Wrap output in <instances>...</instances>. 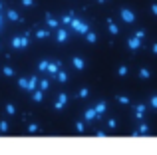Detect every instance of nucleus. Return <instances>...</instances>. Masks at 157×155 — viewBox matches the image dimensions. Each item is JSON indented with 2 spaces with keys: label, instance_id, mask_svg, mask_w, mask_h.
Masks as SVG:
<instances>
[{
  "label": "nucleus",
  "instance_id": "obj_10",
  "mask_svg": "<svg viewBox=\"0 0 157 155\" xmlns=\"http://www.w3.org/2000/svg\"><path fill=\"white\" fill-rule=\"evenodd\" d=\"M66 102H68V96H64V94H62V96H60V100H58V104H56V110H62Z\"/></svg>",
  "mask_w": 157,
  "mask_h": 155
},
{
  "label": "nucleus",
  "instance_id": "obj_2",
  "mask_svg": "<svg viewBox=\"0 0 157 155\" xmlns=\"http://www.w3.org/2000/svg\"><path fill=\"white\" fill-rule=\"evenodd\" d=\"M72 28L76 32H80V34H86L88 32V24H84L80 18H72Z\"/></svg>",
  "mask_w": 157,
  "mask_h": 155
},
{
  "label": "nucleus",
  "instance_id": "obj_3",
  "mask_svg": "<svg viewBox=\"0 0 157 155\" xmlns=\"http://www.w3.org/2000/svg\"><path fill=\"white\" fill-rule=\"evenodd\" d=\"M12 46L14 48H26L28 46V34H24L22 38H14L12 40Z\"/></svg>",
  "mask_w": 157,
  "mask_h": 155
},
{
  "label": "nucleus",
  "instance_id": "obj_12",
  "mask_svg": "<svg viewBox=\"0 0 157 155\" xmlns=\"http://www.w3.org/2000/svg\"><path fill=\"white\" fill-rule=\"evenodd\" d=\"M108 26H110V32H112L114 36H116V34H118V32H119V30H118V26H116V24H114V22H112L110 18H108Z\"/></svg>",
  "mask_w": 157,
  "mask_h": 155
},
{
  "label": "nucleus",
  "instance_id": "obj_7",
  "mask_svg": "<svg viewBox=\"0 0 157 155\" xmlns=\"http://www.w3.org/2000/svg\"><path fill=\"white\" fill-rule=\"evenodd\" d=\"M94 110L98 112V117H100V116H104V114H106V110H108V106H106V102H100V104H98V106H96Z\"/></svg>",
  "mask_w": 157,
  "mask_h": 155
},
{
  "label": "nucleus",
  "instance_id": "obj_29",
  "mask_svg": "<svg viewBox=\"0 0 157 155\" xmlns=\"http://www.w3.org/2000/svg\"><path fill=\"white\" fill-rule=\"evenodd\" d=\"M34 100H36V102L42 100V92H36V94H34Z\"/></svg>",
  "mask_w": 157,
  "mask_h": 155
},
{
  "label": "nucleus",
  "instance_id": "obj_15",
  "mask_svg": "<svg viewBox=\"0 0 157 155\" xmlns=\"http://www.w3.org/2000/svg\"><path fill=\"white\" fill-rule=\"evenodd\" d=\"M36 86H38V78H32V80H28V86H26V88H28V90H34Z\"/></svg>",
  "mask_w": 157,
  "mask_h": 155
},
{
  "label": "nucleus",
  "instance_id": "obj_1",
  "mask_svg": "<svg viewBox=\"0 0 157 155\" xmlns=\"http://www.w3.org/2000/svg\"><path fill=\"white\" fill-rule=\"evenodd\" d=\"M119 14H121V20H123V22H127V24H133V22H135V14H133L131 10L121 8V10H119Z\"/></svg>",
  "mask_w": 157,
  "mask_h": 155
},
{
  "label": "nucleus",
  "instance_id": "obj_38",
  "mask_svg": "<svg viewBox=\"0 0 157 155\" xmlns=\"http://www.w3.org/2000/svg\"><path fill=\"white\" fill-rule=\"evenodd\" d=\"M98 2H106V0H98Z\"/></svg>",
  "mask_w": 157,
  "mask_h": 155
},
{
  "label": "nucleus",
  "instance_id": "obj_35",
  "mask_svg": "<svg viewBox=\"0 0 157 155\" xmlns=\"http://www.w3.org/2000/svg\"><path fill=\"white\" fill-rule=\"evenodd\" d=\"M18 84H20V86H22V88H26V86H28V80H20V82H18Z\"/></svg>",
  "mask_w": 157,
  "mask_h": 155
},
{
  "label": "nucleus",
  "instance_id": "obj_33",
  "mask_svg": "<svg viewBox=\"0 0 157 155\" xmlns=\"http://www.w3.org/2000/svg\"><path fill=\"white\" fill-rule=\"evenodd\" d=\"M22 4H24V6H32V4H34V0H22Z\"/></svg>",
  "mask_w": 157,
  "mask_h": 155
},
{
  "label": "nucleus",
  "instance_id": "obj_21",
  "mask_svg": "<svg viewBox=\"0 0 157 155\" xmlns=\"http://www.w3.org/2000/svg\"><path fill=\"white\" fill-rule=\"evenodd\" d=\"M133 36H135V38H139V40H143V38H145V32H143V30H137Z\"/></svg>",
  "mask_w": 157,
  "mask_h": 155
},
{
  "label": "nucleus",
  "instance_id": "obj_16",
  "mask_svg": "<svg viewBox=\"0 0 157 155\" xmlns=\"http://www.w3.org/2000/svg\"><path fill=\"white\" fill-rule=\"evenodd\" d=\"M149 106H151L153 110H157V94H153V96H149Z\"/></svg>",
  "mask_w": 157,
  "mask_h": 155
},
{
  "label": "nucleus",
  "instance_id": "obj_17",
  "mask_svg": "<svg viewBox=\"0 0 157 155\" xmlns=\"http://www.w3.org/2000/svg\"><path fill=\"white\" fill-rule=\"evenodd\" d=\"M86 38H88V42H92V44H94V42L98 40V36H96L94 32H90V30H88V32H86Z\"/></svg>",
  "mask_w": 157,
  "mask_h": 155
},
{
  "label": "nucleus",
  "instance_id": "obj_6",
  "mask_svg": "<svg viewBox=\"0 0 157 155\" xmlns=\"http://www.w3.org/2000/svg\"><path fill=\"white\" fill-rule=\"evenodd\" d=\"M149 133V125L147 123H143V125H139L135 131H133V135H147Z\"/></svg>",
  "mask_w": 157,
  "mask_h": 155
},
{
  "label": "nucleus",
  "instance_id": "obj_32",
  "mask_svg": "<svg viewBox=\"0 0 157 155\" xmlns=\"http://www.w3.org/2000/svg\"><path fill=\"white\" fill-rule=\"evenodd\" d=\"M108 125H110V127H112V129H114V127H116V125H118V123H116V119H110V121H108Z\"/></svg>",
  "mask_w": 157,
  "mask_h": 155
},
{
  "label": "nucleus",
  "instance_id": "obj_39",
  "mask_svg": "<svg viewBox=\"0 0 157 155\" xmlns=\"http://www.w3.org/2000/svg\"><path fill=\"white\" fill-rule=\"evenodd\" d=\"M0 24H2V16H0Z\"/></svg>",
  "mask_w": 157,
  "mask_h": 155
},
{
  "label": "nucleus",
  "instance_id": "obj_37",
  "mask_svg": "<svg viewBox=\"0 0 157 155\" xmlns=\"http://www.w3.org/2000/svg\"><path fill=\"white\" fill-rule=\"evenodd\" d=\"M151 52H153V54H157V44H153V46H151Z\"/></svg>",
  "mask_w": 157,
  "mask_h": 155
},
{
  "label": "nucleus",
  "instance_id": "obj_31",
  "mask_svg": "<svg viewBox=\"0 0 157 155\" xmlns=\"http://www.w3.org/2000/svg\"><path fill=\"white\" fill-rule=\"evenodd\" d=\"M48 66H50L48 62H42V64H40V70H48Z\"/></svg>",
  "mask_w": 157,
  "mask_h": 155
},
{
  "label": "nucleus",
  "instance_id": "obj_5",
  "mask_svg": "<svg viewBox=\"0 0 157 155\" xmlns=\"http://www.w3.org/2000/svg\"><path fill=\"white\" fill-rule=\"evenodd\" d=\"M133 112H135V117H137V119H141V117L145 116V104H137V106L133 108Z\"/></svg>",
  "mask_w": 157,
  "mask_h": 155
},
{
  "label": "nucleus",
  "instance_id": "obj_22",
  "mask_svg": "<svg viewBox=\"0 0 157 155\" xmlns=\"http://www.w3.org/2000/svg\"><path fill=\"white\" fill-rule=\"evenodd\" d=\"M58 80H60V82H66V80H68V74H64V72H58Z\"/></svg>",
  "mask_w": 157,
  "mask_h": 155
},
{
  "label": "nucleus",
  "instance_id": "obj_23",
  "mask_svg": "<svg viewBox=\"0 0 157 155\" xmlns=\"http://www.w3.org/2000/svg\"><path fill=\"white\" fill-rule=\"evenodd\" d=\"M4 74H6V76H14V70H12V68H8V66H6V68H4Z\"/></svg>",
  "mask_w": 157,
  "mask_h": 155
},
{
  "label": "nucleus",
  "instance_id": "obj_13",
  "mask_svg": "<svg viewBox=\"0 0 157 155\" xmlns=\"http://www.w3.org/2000/svg\"><path fill=\"white\" fill-rule=\"evenodd\" d=\"M66 40H68L66 30H58V42H66Z\"/></svg>",
  "mask_w": 157,
  "mask_h": 155
},
{
  "label": "nucleus",
  "instance_id": "obj_28",
  "mask_svg": "<svg viewBox=\"0 0 157 155\" xmlns=\"http://www.w3.org/2000/svg\"><path fill=\"white\" fill-rule=\"evenodd\" d=\"M6 129H8V123L2 121V123H0V131H6Z\"/></svg>",
  "mask_w": 157,
  "mask_h": 155
},
{
  "label": "nucleus",
  "instance_id": "obj_20",
  "mask_svg": "<svg viewBox=\"0 0 157 155\" xmlns=\"http://www.w3.org/2000/svg\"><path fill=\"white\" fill-rule=\"evenodd\" d=\"M118 102L119 104H129V98L127 96H118Z\"/></svg>",
  "mask_w": 157,
  "mask_h": 155
},
{
  "label": "nucleus",
  "instance_id": "obj_26",
  "mask_svg": "<svg viewBox=\"0 0 157 155\" xmlns=\"http://www.w3.org/2000/svg\"><path fill=\"white\" fill-rule=\"evenodd\" d=\"M62 22H64V24H72V16H64Z\"/></svg>",
  "mask_w": 157,
  "mask_h": 155
},
{
  "label": "nucleus",
  "instance_id": "obj_24",
  "mask_svg": "<svg viewBox=\"0 0 157 155\" xmlns=\"http://www.w3.org/2000/svg\"><path fill=\"white\" fill-rule=\"evenodd\" d=\"M88 94H90V90H86V88L80 90V98H88Z\"/></svg>",
  "mask_w": 157,
  "mask_h": 155
},
{
  "label": "nucleus",
  "instance_id": "obj_4",
  "mask_svg": "<svg viewBox=\"0 0 157 155\" xmlns=\"http://www.w3.org/2000/svg\"><path fill=\"white\" fill-rule=\"evenodd\" d=\"M127 46H129L131 50H139V48H141V40L135 38V36H131V38L127 40Z\"/></svg>",
  "mask_w": 157,
  "mask_h": 155
},
{
  "label": "nucleus",
  "instance_id": "obj_27",
  "mask_svg": "<svg viewBox=\"0 0 157 155\" xmlns=\"http://www.w3.org/2000/svg\"><path fill=\"white\" fill-rule=\"evenodd\" d=\"M6 112H8V114H16V110H14V106H6Z\"/></svg>",
  "mask_w": 157,
  "mask_h": 155
},
{
  "label": "nucleus",
  "instance_id": "obj_25",
  "mask_svg": "<svg viewBox=\"0 0 157 155\" xmlns=\"http://www.w3.org/2000/svg\"><path fill=\"white\" fill-rule=\"evenodd\" d=\"M36 36H38V38H46V36H48V32H44V30H38V32H36Z\"/></svg>",
  "mask_w": 157,
  "mask_h": 155
},
{
  "label": "nucleus",
  "instance_id": "obj_9",
  "mask_svg": "<svg viewBox=\"0 0 157 155\" xmlns=\"http://www.w3.org/2000/svg\"><path fill=\"white\" fill-rule=\"evenodd\" d=\"M139 78H141V80H149V78H151L149 68H141V70H139Z\"/></svg>",
  "mask_w": 157,
  "mask_h": 155
},
{
  "label": "nucleus",
  "instance_id": "obj_8",
  "mask_svg": "<svg viewBox=\"0 0 157 155\" xmlns=\"http://www.w3.org/2000/svg\"><path fill=\"white\" fill-rule=\"evenodd\" d=\"M72 62H74V68H76V70H84V68H86V62H84L82 58H78V56H76Z\"/></svg>",
  "mask_w": 157,
  "mask_h": 155
},
{
  "label": "nucleus",
  "instance_id": "obj_19",
  "mask_svg": "<svg viewBox=\"0 0 157 155\" xmlns=\"http://www.w3.org/2000/svg\"><path fill=\"white\" fill-rule=\"evenodd\" d=\"M118 74H119V76H125V74H127V66H119Z\"/></svg>",
  "mask_w": 157,
  "mask_h": 155
},
{
  "label": "nucleus",
  "instance_id": "obj_34",
  "mask_svg": "<svg viewBox=\"0 0 157 155\" xmlns=\"http://www.w3.org/2000/svg\"><path fill=\"white\" fill-rule=\"evenodd\" d=\"M151 12L157 16V2H153V4H151Z\"/></svg>",
  "mask_w": 157,
  "mask_h": 155
},
{
  "label": "nucleus",
  "instance_id": "obj_30",
  "mask_svg": "<svg viewBox=\"0 0 157 155\" xmlns=\"http://www.w3.org/2000/svg\"><path fill=\"white\" fill-rule=\"evenodd\" d=\"M76 129H78V131H84V123H82V121L76 123Z\"/></svg>",
  "mask_w": 157,
  "mask_h": 155
},
{
  "label": "nucleus",
  "instance_id": "obj_11",
  "mask_svg": "<svg viewBox=\"0 0 157 155\" xmlns=\"http://www.w3.org/2000/svg\"><path fill=\"white\" fill-rule=\"evenodd\" d=\"M86 119H88V121H90V119H96V117H98V112H96V110H88V112H86Z\"/></svg>",
  "mask_w": 157,
  "mask_h": 155
},
{
  "label": "nucleus",
  "instance_id": "obj_36",
  "mask_svg": "<svg viewBox=\"0 0 157 155\" xmlns=\"http://www.w3.org/2000/svg\"><path fill=\"white\" fill-rule=\"evenodd\" d=\"M28 131H32V133H34V131H38V125H30V127H28Z\"/></svg>",
  "mask_w": 157,
  "mask_h": 155
},
{
  "label": "nucleus",
  "instance_id": "obj_18",
  "mask_svg": "<svg viewBox=\"0 0 157 155\" xmlns=\"http://www.w3.org/2000/svg\"><path fill=\"white\" fill-rule=\"evenodd\" d=\"M8 18H10V20H14V22H16V20H22V18H20L14 10H8Z\"/></svg>",
  "mask_w": 157,
  "mask_h": 155
},
{
  "label": "nucleus",
  "instance_id": "obj_40",
  "mask_svg": "<svg viewBox=\"0 0 157 155\" xmlns=\"http://www.w3.org/2000/svg\"><path fill=\"white\" fill-rule=\"evenodd\" d=\"M0 8H2V2H0Z\"/></svg>",
  "mask_w": 157,
  "mask_h": 155
},
{
  "label": "nucleus",
  "instance_id": "obj_14",
  "mask_svg": "<svg viewBox=\"0 0 157 155\" xmlns=\"http://www.w3.org/2000/svg\"><path fill=\"white\" fill-rule=\"evenodd\" d=\"M46 24H48V26H52V28H58V20L50 18V16H46Z\"/></svg>",
  "mask_w": 157,
  "mask_h": 155
}]
</instances>
